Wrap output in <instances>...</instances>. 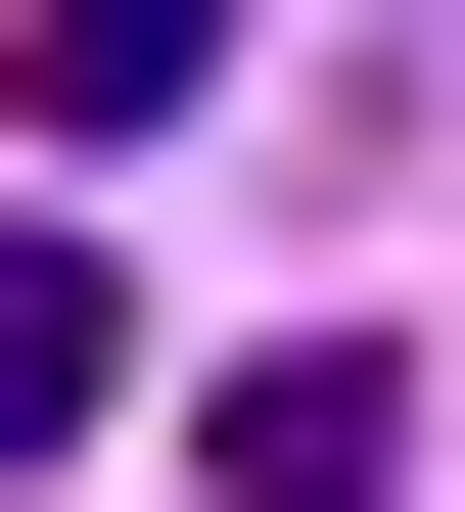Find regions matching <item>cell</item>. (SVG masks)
<instances>
[{"instance_id":"3957f363","label":"cell","mask_w":465,"mask_h":512,"mask_svg":"<svg viewBox=\"0 0 465 512\" xmlns=\"http://www.w3.org/2000/svg\"><path fill=\"white\" fill-rule=\"evenodd\" d=\"M186 47H233V0H47V47H0V94H47V140H140Z\"/></svg>"},{"instance_id":"7a4b0ae2","label":"cell","mask_w":465,"mask_h":512,"mask_svg":"<svg viewBox=\"0 0 465 512\" xmlns=\"http://www.w3.org/2000/svg\"><path fill=\"white\" fill-rule=\"evenodd\" d=\"M47 419H140V280H93V233H0V466H47Z\"/></svg>"},{"instance_id":"6da1fadb","label":"cell","mask_w":465,"mask_h":512,"mask_svg":"<svg viewBox=\"0 0 465 512\" xmlns=\"http://www.w3.org/2000/svg\"><path fill=\"white\" fill-rule=\"evenodd\" d=\"M186 466H233V512H372V466H419V373H372V326H279V373H186Z\"/></svg>"}]
</instances>
